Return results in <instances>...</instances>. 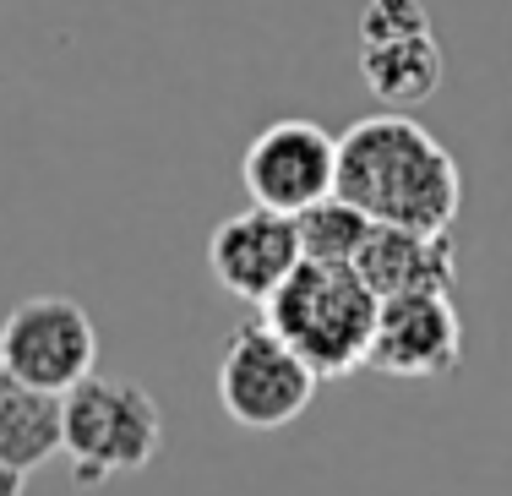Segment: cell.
Masks as SVG:
<instances>
[{"mask_svg": "<svg viewBox=\"0 0 512 496\" xmlns=\"http://www.w3.org/2000/svg\"><path fill=\"white\" fill-rule=\"evenodd\" d=\"M338 197L371 224L447 235L463 208L458 159L404 110L365 115L338 137Z\"/></svg>", "mask_w": 512, "mask_h": 496, "instance_id": "cell-1", "label": "cell"}, {"mask_svg": "<svg viewBox=\"0 0 512 496\" xmlns=\"http://www.w3.org/2000/svg\"><path fill=\"white\" fill-rule=\"evenodd\" d=\"M371 284L349 262H306L267 295V328L284 338L316 377H349L371 355L376 333Z\"/></svg>", "mask_w": 512, "mask_h": 496, "instance_id": "cell-2", "label": "cell"}, {"mask_svg": "<svg viewBox=\"0 0 512 496\" xmlns=\"http://www.w3.org/2000/svg\"><path fill=\"white\" fill-rule=\"evenodd\" d=\"M60 453L71 458L77 486H109L115 475H137L164 453V415L142 382L93 371L60 398Z\"/></svg>", "mask_w": 512, "mask_h": 496, "instance_id": "cell-3", "label": "cell"}, {"mask_svg": "<svg viewBox=\"0 0 512 496\" xmlns=\"http://www.w3.org/2000/svg\"><path fill=\"white\" fill-rule=\"evenodd\" d=\"M316 371L262 322H240L218 355V404L240 431H284L316 398Z\"/></svg>", "mask_w": 512, "mask_h": 496, "instance_id": "cell-4", "label": "cell"}, {"mask_svg": "<svg viewBox=\"0 0 512 496\" xmlns=\"http://www.w3.org/2000/svg\"><path fill=\"white\" fill-rule=\"evenodd\" d=\"M0 366L66 398L99 366V328L71 295H28L0 322Z\"/></svg>", "mask_w": 512, "mask_h": 496, "instance_id": "cell-5", "label": "cell"}, {"mask_svg": "<svg viewBox=\"0 0 512 496\" xmlns=\"http://www.w3.org/2000/svg\"><path fill=\"white\" fill-rule=\"evenodd\" d=\"M240 186L256 208L273 213H300L311 202L333 197L338 186V137L327 126H316L306 115H284L273 126H262L251 137L246 159H240Z\"/></svg>", "mask_w": 512, "mask_h": 496, "instance_id": "cell-6", "label": "cell"}, {"mask_svg": "<svg viewBox=\"0 0 512 496\" xmlns=\"http://www.w3.org/2000/svg\"><path fill=\"white\" fill-rule=\"evenodd\" d=\"M463 360V322L453 289H414L376 306V333L365 366L387 377H447Z\"/></svg>", "mask_w": 512, "mask_h": 496, "instance_id": "cell-7", "label": "cell"}, {"mask_svg": "<svg viewBox=\"0 0 512 496\" xmlns=\"http://www.w3.org/2000/svg\"><path fill=\"white\" fill-rule=\"evenodd\" d=\"M300 224L289 213H273V208H251L224 219L207 240V268L213 278L229 289V295L251 300V306H267L278 284L300 268Z\"/></svg>", "mask_w": 512, "mask_h": 496, "instance_id": "cell-8", "label": "cell"}, {"mask_svg": "<svg viewBox=\"0 0 512 496\" xmlns=\"http://www.w3.org/2000/svg\"><path fill=\"white\" fill-rule=\"evenodd\" d=\"M355 273L371 284L376 300L414 295V289H453V278H458L453 229H447V235H431V229L376 224L371 240H365L360 257H355Z\"/></svg>", "mask_w": 512, "mask_h": 496, "instance_id": "cell-9", "label": "cell"}, {"mask_svg": "<svg viewBox=\"0 0 512 496\" xmlns=\"http://www.w3.org/2000/svg\"><path fill=\"white\" fill-rule=\"evenodd\" d=\"M360 77L387 110H414L442 88V44L431 28L404 39H360Z\"/></svg>", "mask_w": 512, "mask_h": 496, "instance_id": "cell-10", "label": "cell"}, {"mask_svg": "<svg viewBox=\"0 0 512 496\" xmlns=\"http://www.w3.org/2000/svg\"><path fill=\"white\" fill-rule=\"evenodd\" d=\"M60 453V393L11 377L0 366V464L22 469H44Z\"/></svg>", "mask_w": 512, "mask_h": 496, "instance_id": "cell-11", "label": "cell"}, {"mask_svg": "<svg viewBox=\"0 0 512 496\" xmlns=\"http://www.w3.org/2000/svg\"><path fill=\"white\" fill-rule=\"evenodd\" d=\"M295 224H300V251H306V262H349V268H355L360 246L376 229L355 202H344L338 191L322 202H311Z\"/></svg>", "mask_w": 512, "mask_h": 496, "instance_id": "cell-12", "label": "cell"}, {"mask_svg": "<svg viewBox=\"0 0 512 496\" xmlns=\"http://www.w3.org/2000/svg\"><path fill=\"white\" fill-rule=\"evenodd\" d=\"M431 11L425 0H371L360 17V39H404V33H425Z\"/></svg>", "mask_w": 512, "mask_h": 496, "instance_id": "cell-13", "label": "cell"}, {"mask_svg": "<svg viewBox=\"0 0 512 496\" xmlns=\"http://www.w3.org/2000/svg\"><path fill=\"white\" fill-rule=\"evenodd\" d=\"M0 496H28V475L11 464H0Z\"/></svg>", "mask_w": 512, "mask_h": 496, "instance_id": "cell-14", "label": "cell"}]
</instances>
